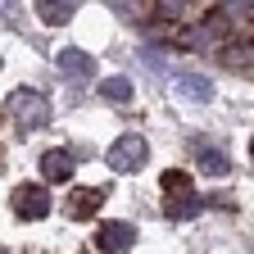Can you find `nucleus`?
<instances>
[{
  "mask_svg": "<svg viewBox=\"0 0 254 254\" xmlns=\"http://www.w3.org/2000/svg\"><path fill=\"white\" fill-rule=\"evenodd\" d=\"M100 95L114 100V105H127V100H132V82H127V77H105L100 82Z\"/></svg>",
  "mask_w": 254,
  "mask_h": 254,
  "instance_id": "12",
  "label": "nucleus"
},
{
  "mask_svg": "<svg viewBox=\"0 0 254 254\" xmlns=\"http://www.w3.org/2000/svg\"><path fill=\"white\" fill-rule=\"evenodd\" d=\"M9 114H14V127L18 132H37V127L50 123V100L41 91H32V86H18L9 95Z\"/></svg>",
  "mask_w": 254,
  "mask_h": 254,
  "instance_id": "1",
  "label": "nucleus"
},
{
  "mask_svg": "<svg viewBox=\"0 0 254 254\" xmlns=\"http://www.w3.org/2000/svg\"><path fill=\"white\" fill-rule=\"evenodd\" d=\"M59 73H68V77H95V59L86 55V50H77V46H68V50H59Z\"/></svg>",
  "mask_w": 254,
  "mask_h": 254,
  "instance_id": "7",
  "label": "nucleus"
},
{
  "mask_svg": "<svg viewBox=\"0 0 254 254\" xmlns=\"http://www.w3.org/2000/svg\"><path fill=\"white\" fill-rule=\"evenodd\" d=\"M159 190H164V195H186V190H190V177L182 168H168L164 182H159Z\"/></svg>",
  "mask_w": 254,
  "mask_h": 254,
  "instance_id": "13",
  "label": "nucleus"
},
{
  "mask_svg": "<svg viewBox=\"0 0 254 254\" xmlns=\"http://www.w3.org/2000/svg\"><path fill=\"white\" fill-rule=\"evenodd\" d=\"M73 9H77V5H68V0H55V5H50V0H41V5H37L41 23H68V18H73Z\"/></svg>",
  "mask_w": 254,
  "mask_h": 254,
  "instance_id": "11",
  "label": "nucleus"
},
{
  "mask_svg": "<svg viewBox=\"0 0 254 254\" xmlns=\"http://www.w3.org/2000/svg\"><path fill=\"white\" fill-rule=\"evenodd\" d=\"M14 213H18V218H27V222L46 218V213H50V190H46V186H37V182H23V186L14 190Z\"/></svg>",
  "mask_w": 254,
  "mask_h": 254,
  "instance_id": "3",
  "label": "nucleus"
},
{
  "mask_svg": "<svg viewBox=\"0 0 254 254\" xmlns=\"http://www.w3.org/2000/svg\"><path fill=\"white\" fill-rule=\"evenodd\" d=\"M145 136H136V132H127V136H118L114 141V150H109V168L114 173H141L145 168Z\"/></svg>",
  "mask_w": 254,
  "mask_h": 254,
  "instance_id": "2",
  "label": "nucleus"
},
{
  "mask_svg": "<svg viewBox=\"0 0 254 254\" xmlns=\"http://www.w3.org/2000/svg\"><path fill=\"white\" fill-rule=\"evenodd\" d=\"M109 200V186H77L68 195V218H91L100 213V204Z\"/></svg>",
  "mask_w": 254,
  "mask_h": 254,
  "instance_id": "5",
  "label": "nucleus"
},
{
  "mask_svg": "<svg viewBox=\"0 0 254 254\" xmlns=\"http://www.w3.org/2000/svg\"><path fill=\"white\" fill-rule=\"evenodd\" d=\"M200 213V195L195 190H186V195H164V218L168 222H190Z\"/></svg>",
  "mask_w": 254,
  "mask_h": 254,
  "instance_id": "8",
  "label": "nucleus"
},
{
  "mask_svg": "<svg viewBox=\"0 0 254 254\" xmlns=\"http://www.w3.org/2000/svg\"><path fill=\"white\" fill-rule=\"evenodd\" d=\"M250 154H254V141H250Z\"/></svg>",
  "mask_w": 254,
  "mask_h": 254,
  "instance_id": "14",
  "label": "nucleus"
},
{
  "mask_svg": "<svg viewBox=\"0 0 254 254\" xmlns=\"http://www.w3.org/2000/svg\"><path fill=\"white\" fill-rule=\"evenodd\" d=\"M73 168H77V159H73L68 150H46V154H41V177H46V182H68Z\"/></svg>",
  "mask_w": 254,
  "mask_h": 254,
  "instance_id": "6",
  "label": "nucleus"
},
{
  "mask_svg": "<svg viewBox=\"0 0 254 254\" xmlns=\"http://www.w3.org/2000/svg\"><path fill=\"white\" fill-rule=\"evenodd\" d=\"M177 91L186 100H213V82L209 77H195V73H182L177 77Z\"/></svg>",
  "mask_w": 254,
  "mask_h": 254,
  "instance_id": "10",
  "label": "nucleus"
},
{
  "mask_svg": "<svg viewBox=\"0 0 254 254\" xmlns=\"http://www.w3.org/2000/svg\"><path fill=\"white\" fill-rule=\"evenodd\" d=\"M95 245H100V254H127L136 245V227L132 222H105L95 232Z\"/></svg>",
  "mask_w": 254,
  "mask_h": 254,
  "instance_id": "4",
  "label": "nucleus"
},
{
  "mask_svg": "<svg viewBox=\"0 0 254 254\" xmlns=\"http://www.w3.org/2000/svg\"><path fill=\"white\" fill-rule=\"evenodd\" d=\"M195 164H200V173H209V177H227V173H232V159L222 154L218 145H195Z\"/></svg>",
  "mask_w": 254,
  "mask_h": 254,
  "instance_id": "9",
  "label": "nucleus"
}]
</instances>
